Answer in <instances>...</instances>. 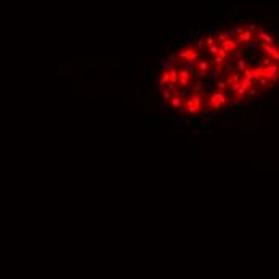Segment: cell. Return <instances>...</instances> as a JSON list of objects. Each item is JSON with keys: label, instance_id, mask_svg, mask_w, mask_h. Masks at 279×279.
<instances>
[{"label": "cell", "instance_id": "cell-1", "mask_svg": "<svg viewBox=\"0 0 279 279\" xmlns=\"http://www.w3.org/2000/svg\"><path fill=\"white\" fill-rule=\"evenodd\" d=\"M228 103V98H226V95H225L223 92H215L214 95L210 96V100H209V103H207V106H210V107H214L215 111H218L223 104H226Z\"/></svg>", "mask_w": 279, "mask_h": 279}, {"label": "cell", "instance_id": "cell-2", "mask_svg": "<svg viewBox=\"0 0 279 279\" xmlns=\"http://www.w3.org/2000/svg\"><path fill=\"white\" fill-rule=\"evenodd\" d=\"M178 83H180V87H181L183 90H186V87L189 85V82H191V72H188L186 69H183V71H178Z\"/></svg>", "mask_w": 279, "mask_h": 279}, {"label": "cell", "instance_id": "cell-3", "mask_svg": "<svg viewBox=\"0 0 279 279\" xmlns=\"http://www.w3.org/2000/svg\"><path fill=\"white\" fill-rule=\"evenodd\" d=\"M238 42L239 43H249V42L252 40V32L249 31V29H244V31L241 32V34H238Z\"/></svg>", "mask_w": 279, "mask_h": 279}, {"label": "cell", "instance_id": "cell-4", "mask_svg": "<svg viewBox=\"0 0 279 279\" xmlns=\"http://www.w3.org/2000/svg\"><path fill=\"white\" fill-rule=\"evenodd\" d=\"M193 50H194L193 47H186V48H183L181 52L178 53V58L181 59V61H186V63H188V61H189V58H191V53H193Z\"/></svg>", "mask_w": 279, "mask_h": 279}, {"label": "cell", "instance_id": "cell-5", "mask_svg": "<svg viewBox=\"0 0 279 279\" xmlns=\"http://www.w3.org/2000/svg\"><path fill=\"white\" fill-rule=\"evenodd\" d=\"M183 101H185V100H183L181 96H172V98L169 100V106H170V107H175V109H178V107L183 106Z\"/></svg>", "mask_w": 279, "mask_h": 279}, {"label": "cell", "instance_id": "cell-6", "mask_svg": "<svg viewBox=\"0 0 279 279\" xmlns=\"http://www.w3.org/2000/svg\"><path fill=\"white\" fill-rule=\"evenodd\" d=\"M258 39H262L263 43H273V45H274V39H273V35L268 34V32H265V31H258Z\"/></svg>", "mask_w": 279, "mask_h": 279}, {"label": "cell", "instance_id": "cell-7", "mask_svg": "<svg viewBox=\"0 0 279 279\" xmlns=\"http://www.w3.org/2000/svg\"><path fill=\"white\" fill-rule=\"evenodd\" d=\"M212 117H214V114L210 112V111H205L204 114H200L199 117L196 119V122H210Z\"/></svg>", "mask_w": 279, "mask_h": 279}, {"label": "cell", "instance_id": "cell-8", "mask_svg": "<svg viewBox=\"0 0 279 279\" xmlns=\"http://www.w3.org/2000/svg\"><path fill=\"white\" fill-rule=\"evenodd\" d=\"M241 88L244 90L245 93H247L249 90L252 88V80L247 79V77H242V79H241Z\"/></svg>", "mask_w": 279, "mask_h": 279}, {"label": "cell", "instance_id": "cell-9", "mask_svg": "<svg viewBox=\"0 0 279 279\" xmlns=\"http://www.w3.org/2000/svg\"><path fill=\"white\" fill-rule=\"evenodd\" d=\"M169 72H170V82L173 83V85H176L178 83V71H176L175 68H172V69H169Z\"/></svg>", "mask_w": 279, "mask_h": 279}, {"label": "cell", "instance_id": "cell-10", "mask_svg": "<svg viewBox=\"0 0 279 279\" xmlns=\"http://www.w3.org/2000/svg\"><path fill=\"white\" fill-rule=\"evenodd\" d=\"M238 114H236V112H231L229 114V116H226V117H225L223 119V122H226V124H236V122H238Z\"/></svg>", "mask_w": 279, "mask_h": 279}, {"label": "cell", "instance_id": "cell-11", "mask_svg": "<svg viewBox=\"0 0 279 279\" xmlns=\"http://www.w3.org/2000/svg\"><path fill=\"white\" fill-rule=\"evenodd\" d=\"M209 66H210V64H209V61H196V68L199 69V72H200V71H207Z\"/></svg>", "mask_w": 279, "mask_h": 279}, {"label": "cell", "instance_id": "cell-12", "mask_svg": "<svg viewBox=\"0 0 279 279\" xmlns=\"http://www.w3.org/2000/svg\"><path fill=\"white\" fill-rule=\"evenodd\" d=\"M172 98V90H167L164 88L162 90V96H161V101H169Z\"/></svg>", "mask_w": 279, "mask_h": 279}, {"label": "cell", "instance_id": "cell-13", "mask_svg": "<svg viewBox=\"0 0 279 279\" xmlns=\"http://www.w3.org/2000/svg\"><path fill=\"white\" fill-rule=\"evenodd\" d=\"M172 68H173V61H172V59H165V61L161 63V69H167V71H169V69H172Z\"/></svg>", "mask_w": 279, "mask_h": 279}, {"label": "cell", "instance_id": "cell-14", "mask_svg": "<svg viewBox=\"0 0 279 279\" xmlns=\"http://www.w3.org/2000/svg\"><path fill=\"white\" fill-rule=\"evenodd\" d=\"M161 82H162V85H165V83L170 82V72H169V71H164V72H162V79H161Z\"/></svg>", "mask_w": 279, "mask_h": 279}, {"label": "cell", "instance_id": "cell-15", "mask_svg": "<svg viewBox=\"0 0 279 279\" xmlns=\"http://www.w3.org/2000/svg\"><path fill=\"white\" fill-rule=\"evenodd\" d=\"M207 50H209V53H210V55H217L218 50H220V45H215V43H214V45H210Z\"/></svg>", "mask_w": 279, "mask_h": 279}, {"label": "cell", "instance_id": "cell-16", "mask_svg": "<svg viewBox=\"0 0 279 279\" xmlns=\"http://www.w3.org/2000/svg\"><path fill=\"white\" fill-rule=\"evenodd\" d=\"M161 121L164 122V124H169V122H173V124H178L176 121H173L172 117H169V116H165V114H162L161 116Z\"/></svg>", "mask_w": 279, "mask_h": 279}, {"label": "cell", "instance_id": "cell-17", "mask_svg": "<svg viewBox=\"0 0 279 279\" xmlns=\"http://www.w3.org/2000/svg\"><path fill=\"white\" fill-rule=\"evenodd\" d=\"M229 88H231V92H233V93H236L239 88H241V82H234V83H231V85H229Z\"/></svg>", "mask_w": 279, "mask_h": 279}, {"label": "cell", "instance_id": "cell-18", "mask_svg": "<svg viewBox=\"0 0 279 279\" xmlns=\"http://www.w3.org/2000/svg\"><path fill=\"white\" fill-rule=\"evenodd\" d=\"M205 77H209V79H214V80H217V79H218V72H217V71H210V72L207 71V76H205Z\"/></svg>", "mask_w": 279, "mask_h": 279}, {"label": "cell", "instance_id": "cell-19", "mask_svg": "<svg viewBox=\"0 0 279 279\" xmlns=\"http://www.w3.org/2000/svg\"><path fill=\"white\" fill-rule=\"evenodd\" d=\"M244 69H245V61L244 59H239L238 61V71L239 72H244Z\"/></svg>", "mask_w": 279, "mask_h": 279}, {"label": "cell", "instance_id": "cell-20", "mask_svg": "<svg viewBox=\"0 0 279 279\" xmlns=\"http://www.w3.org/2000/svg\"><path fill=\"white\" fill-rule=\"evenodd\" d=\"M191 80H193V82L196 83V85H202V80H204V77H200L199 74H197V76H194V77H193V79H191Z\"/></svg>", "mask_w": 279, "mask_h": 279}, {"label": "cell", "instance_id": "cell-21", "mask_svg": "<svg viewBox=\"0 0 279 279\" xmlns=\"http://www.w3.org/2000/svg\"><path fill=\"white\" fill-rule=\"evenodd\" d=\"M271 63H273L271 56H266V58H263V59H262V66H265V68H266V66H269Z\"/></svg>", "mask_w": 279, "mask_h": 279}, {"label": "cell", "instance_id": "cell-22", "mask_svg": "<svg viewBox=\"0 0 279 279\" xmlns=\"http://www.w3.org/2000/svg\"><path fill=\"white\" fill-rule=\"evenodd\" d=\"M188 114H197L200 111V107H197V106H191V107H188Z\"/></svg>", "mask_w": 279, "mask_h": 279}, {"label": "cell", "instance_id": "cell-23", "mask_svg": "<svg viewBox=\"0 0 279 279\" xmlns=\"http://www.w3.org/2000/svg\"><path fill=\"white\" fill-rule=\"evenodd\" d=\"M258 83H260L262 87H268V85H271V83L268 82V79H265V77H260V79H258Z\"/></svg>", "mask_w": 279, "mask_h": 279}, {"label": "cell", "instance_id": "cell-24", "mask_svg": "<svg viewBox=\"0 0 279 279\" xmlns=\"http://www.w3.org/2000/svg\"><path fill=\"white\" fill-rule=\"evenodd\" d=\"M271 59H273V63H276V64H279V48L274 52V55L271 56Z\"/></svg>", "mask_w": 279, "mask_h": 279}, {"label": "cell", "instance_id": "cell-25", "mask_svg": "<svg viewBox=\"0 0 279 279\" xmlns=\"http://www.w3.org/2000/svg\"><path fill=\"white\" fill-rule=\"evenodd\" d=\"M204 130H205V127H197V128H194V130H193V133L194 135H202Z\"/></svg>", "mask_w": 279, "mask_h": 279}, {"label": "cell", "instance_id": "cell-26", "mask_svg": "<svg viewBox=\"0 0 279 279\" xmlns=\"http://www.w3.org/2000/svg\"><path fill=\"white\" fill-rule=\"evenodd\" d=\"M217 40H218V42H220V43H223V42H225V40H228V37H226V35H225V32H223V34H220V35H217Z\"/></svg>", "mask_w": 279, "mask_h": 279}, {"label": "cell", "instance_id": "cell-27", "mask_svg": "<svg viewBox=\"0 0 279 279\" xmlns=\"http://www.w3.org/2000/svg\"><path fill=\"white\" fill-rule=\"evenodd\" d=\"M217 88H218V92H223V90L226 88V83H225V82H218L217 83Z\"/></svg>", "mask_w": 279, "mask_h": 279}, {"label": "cell", "instance_id": "cell-28", "mask_svg": "<svg viewBox=\"0 0 279 279\" xmlns=\"http://www.w3.org/2000/svg\"><path fill=\"white\" fill-rule=\"evenodd\" d=\"M233 68H234V66H233V63H228V64H226V69H225V72L229 74L231 71H233Z\"/></svg>", "mask_w": 279, "mask_h": 279}, {"label": "cell", "instance_id": "cell-29", "mask_svg": "<svg viewBox=\"0 0 279 279\" xmlns=\"http://www.w3.org/2000/svg\"><path fill=\"white\" fill-rule=\"evenodd\" d=\"M249 95H250V96H255V95H258V90L250 88V90H249Z\"/></svg>", "mask_w": 279, "mask_h": 279}, {"label": "cell", "instance_id": "cell-30", "mask_svg": "<svg viewBox=\"0 0 279 279\" xmlns=\"http://www.w3.org/2000/svg\"><path fill=\"white\" fill-rule=\"evenodd\" d=\"M263 104H265V103H263V101H255V103L252 104V106H254V107H262Z\"/></svg>", "mask_w": 279, "mask_h": 279}, {"label": "cell", "instance_id": "cell-31", "mask_svg": "<svg viewBox=\"0 0 279 279\" xmlns=\"http://www.w3.org/2000/svg\"><path fill=\"white\" fill-rule=\"evenodd\" d=\"M204 47H205V42H204V40H199V42H197V48H200V50H202Z\"/></svg>", "mask_w": 279, "mask_h": 279}, {"label": "cell", "instance_id": "cell-32", "mask_svg": "<svg viewBox=\"0 0 279 279\" xmlns=\"http://www.w3.org/2000/svg\"><path fill=\"white\" fill-rule=\"evenodd\" d=\"M205 87L209 90H214V82H205Z\"/></svg>", "mask_w": 279, "mask_h": 279}]
</instances>
